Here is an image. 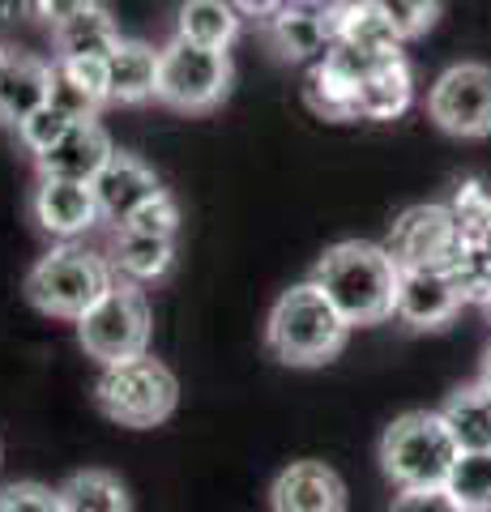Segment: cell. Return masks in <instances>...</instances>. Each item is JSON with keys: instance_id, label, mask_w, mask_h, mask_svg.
Returning a JSON list of instances; mask_svg holds the SVG:
<instances>
[{"instance_id": "1", "label": "cell", "mask_w": 491, "mask_h": 512, "mask_svg": "<svg viewBox=\"0 0 491 512\" xmlns=\"http://www.w3.org/2000/svg\"><path fill=\"white\" fill-rule=\"evenodd\" d=\"M398 274L402 269L389 256V248L368 244V239H342V244L325 248V256L312 269V282L346 316V325L363 329L393 316Z\"/></svg>"}, {"instance_id": "2", "label": "cell", "mask_w": 491, "mask_h": 512, "mask_svg": "<svg viewBox=\"0 0 491 512\" xmlns=\"http://www.w3.org/2000/svg\"><path fill=\"white\" fill-rule=\"evenodd\" d=\"M346 342H351V325L316 282L282 291L265 316V346L287 367H325L342 355Z\"/></svg>"}, {"instance_id": "3", "label": "cell", "mask_w": 491, "mask_h": 512, "mask_svg": "<svg viewBox=\"0 0 491 512\" xmlns=\"http://www.w3.org/2000/svg\"><path fill=\"white\" fill-rule=\"evenodd\" d=\"M376 457L389 483L398 491H410V487H445L462 448H457L449 423L440 419V410H406L385 427Z\"/></svg>"}, {"instance_id": "4", "label": "cell", "mask_w": 491, "mask_h": 512, "mask_svg": "<svg viewBox=\"0 0 491 512\" xmlns=\"http://www.w3.org/2000/svg\"><path fill=\"white\" fill-rule=\"evenodd\" d=\"M116 282V269L107 256L90 252L82 244H56L47 248L26 274V299L43 316L77 320L86 316Z\"/></svg>"}, {"instance_id": "5", "label": "cell", "mask_w": 491, "mask_h": 512, "mask_svg": "<svg viewBox=\"0 0 491 512\" xmlns=\"http://www.w3.org/2000/svg\"><path fill=\"white\" fill-rule=\"evenodd\" d=\"M94 402L120 427L146 431L167 423L180 406V380L176 372L154 359V355H137L124 363H107L99 367V380H94Z\"/></svg>"}, {"instance_id": "6", "label": "cell", "mask_w": 491, "mask_h": 512, "mask_svg": "<svg viewBox=\"0 0 491 512\" xmlns=\"http://www.w3.org/2000/svg\"><path fill=\"white\" fill-rule=\"evenodd\" d=\"M73 325H77V342H82V350L99 367L150 355L154 312H150L146 291L129 278H116L112 291L94 303L86 316H77Z\"/></svg>"}, {"instance_id": "7", "label": "cell", "mask_w": 491, "mask_h": 512, "mask_svg": "<svg viewBox=\"0 0 491 512\" xmlns=\"http://www.w3.org/2000/svg\"><path fill=\"white\" fill-rule=\"evenodd\" d=\"M231 82H235V69H231L227 52L188 43L176 35L163 47V60H158V94L154 99L171 111L201 116V111H214L227 99Z\"/></svg>"}, {"instance_id": "8", "label": "cell", "mask_w": 491, "mask_h": 512, "mask_svg": "<svg viewBox=\"0 0 491 512\" xmlns=\"http://www.w3.org/2000/svg\"><path fill=\"white\" fill-rule=\"evenodd\" d=\"M427 116L449 137H491V64L462 60L440 73L432 82V94H427Z\"/></svg>"}, {"instance_id": "9", "label": "cell", "mask_w": 491, "mask_h": 512, "mask_svg": "<svg viewBox=\"0 0 491 512\" xmlns=\"http://www.w3.org/2000/svg\"><path fill=\"white\" fill-rule=\"evenodd\" d=\"M389 256L398 269H445L462 248V231L449 205H410L389 231Z\"/></svg>"}, {"instance_id": "10", "label": "cell", "mask_w": 491, "mask_h": 512, "mask_svg": "<svg viewBox=\"0 0 491 512\" xmlns=\"http://www.w3.org/2000/svg\"><path fill=\"white\" fill-rule=\"evenodd\" d=\"M30 214H35L39 231L60 239V244H77V235H86L90 227L103 222L90 184L52 180V175H39L35 192H30Z\"/></svg>"}, {"instance_id": "11", "label": "cell", "mask_w": 491, "mask_h": 512, "mask_svg": "<svg viewBox=\"0 0 491 512\" xmlns=\"http://www.w3.org/2000/svg\"><path fill=\"white\" fill-rule=\"evenodd\" d=\"M274 512H346V483L325 461H291L269 487Z\"/></svg>"}, {"instance_id": "12", "label": "cell", "mask_w": 491, "mask_h": 512, "mask_svg": "<svg viewBox=\"0 0 491 512\" xmlns=\"http://www.w3.org/2000/svg\"><path fill=\"white\" fill-rule=\"evenodd\" d=\"M466 303L457 295L445 269H402L398 274V299L393 316L410 329H445Z\"/></svg>"}, {"instance_id": "13", "label": "cell", "mask_w": 491, "mask_h": 512, "mask_svg": "<svg viewBox=\"0 0 491 512\" xmlns=\"http://www.w3.org/2000/svg\"><path fill=\"white\" fill-rule=\"evenodd\" d=\"M112 137L99 120H73L69 133L56 141L47 154H39V175H52V180H77V184H94L107 163H112Z\"/></svg>"}, {"instance_id": "14", "label": "cell", "mask_w": 491, "mask_h": 512, "mask_svg": "<svg viewBox=\"0 0 491 512\" xmlns=\"http://www.w3.org/2000/svg\"><path fill=\"white\" fill-rule=\"evenodd\" d=\"M90 188H94V201H99V214L107 222H116V227H120L124 218H133L150 197L163 192L154 167H146L133 154H112V163L94 175Z\"/></svg>"}, {"instance_id": "15", "label": "cell", "mask_w": 491, "mask_h": 512, "mask_svg": "<svg viewBox=\"0 0 491 512\" xmlns=\"http://www.w3.org/2000/svg\"><path fill=\"white\" fill-rule=\"evenodd\" d=\"M329 47H351L363 56H402V39L393 35L389 18L376 9V0H334L325 9Z\"/></svg>"}, {"instance_id": "16", "label": "cell", "mask_w": 491, "mask_h": 512, "mask_svg": "<svg viewBox=\"0 0 491 512\" xmlns=\"http://www.w3.org/2000/svg\"><path fill=\"white\" fill-rule=\"evenodd\" d=\"M47 99H52V60H39V56L0 60V124L18 128Z\"/></svg>"}, {"instance_id": "17", "label": "cell", "mask_w": 491, "mask_h": 512, "mask_svg": "<svg viewBox=\"0 0 491 512\" xmlns=\"http://www.w3.org/2000/svg\"><path fill=\"white\" fill-rule=\"evenodd\" d=\"M158 60H163V47H150L141 39H120L116 52L107 56L112 103H120V107L150 103L158 94Z\"/></svg>"}, {"instance_id": "18", "label": "cell", "mask_w": 491, "mask_h": 512, "mask_svg": "<svg viewBox=\"0 0 491 512\" xmlns=\"http://www.w3.org/2000/svg\"><path fill=\"white\" fill-rule=\"evenodd\" d=\"M410 103H415V73H410L406 56L376 60L368 77L359 82V120H398L406 116Z\"/></svg>"}, {"instance_id": "19", "label": "cell", "mask_w": 491, "mask_h": 512, "mask_svg": "<svg viewBox=\"0 0 491 512\" xmlns=\"http://www.w3.org/2000/svg\"><path fill=\"white\" fill-rule=\"evenodd\" d=\"M265 39L269 47L291 60V64H304V60H321L329 52V22H325V9H304V5H287L278 9L274 18L265 22Z\"/></svg>"}, {"instance_id": "20", "label": "cell", "mask_w": 491, "mask_h": 512, "mask_svg": "<svg viewBox=\"0 0 491 512\" xmlns=\"http://www.w3.org/2000/svg\"><path fill=\"white\" fill-rule=\"evenodd\" d=\"M107 261H112V269H116L120 278H129L137 286L163 282L171 274V265H176V239L141 235V231H129V227H116Z\"/></svg>"}, {"instance_id": "21", "label": "cell", "mask_w": 491, "mask_h": 512, "mask_svg": "<svg viewBox=\"0 0 491 512\" xmlns=\"http://www.w3.org/2000/svg\"><path fill=\"white\" fill-rule=\"evenodd\" d=\"M120 39H124L120 26H116V18L103 5L77 13V18H69L65 26L52 30L56 60H107L116 52Z\"/></svg>"}, {"instance_id": "22", "label": "cell", "mask_w": 491, "mask_h": 512, "mask_svg": "<svg viewBox=\"0 0 491 512\" xmlns=\"http://www.w3.org/2000/svg\"><path fill=\"white\" fill-rule=\"evenodd\" d=\"M440 419L449 423L462 453H491V389L483 380L449 393V402L440 406Z\"/></svg>"}, {"instance_id": "23", "label": "cell", "mask_w": 491, "mask_h": 512, "mask_svg": "<svg viewBox=\"0 0 491 512\" xmlns=\"http://www.w3.org/2000/svg\"><path fill=\"white\" fill-rule=\"evenodd\" d=\"M244 18L231 0H184L180 13H176V35L188 43H201V47H227L240 39Z\"/></svg>"}, {"instance_id": "24", "label": "cell", "mask_w": 491, "mask_h": 512, "mask_svg": "<svg viewBox=\"0 0 491 512\" xmlns=\"http://www.w3.org/2000/svg\"><path fill=\"white\" fill-rule=\"evenodd\" d=\"M304 99L321 120H359V77L338 69L329 56H321L308 69L304 82Z\"/></svg>"}, {"instance_id": "25", "label": "cell", "mask_w": 491, "mask_h": 512, "mask_svg": "<svg viewBox=\"0 0 491 512\" xmlns=\"http://www.w3.org/2000/svg\"><path fill=\"white\" fill-rule=\"evenodd\" d=\"M60 495V512H129V491L107 470H77Z\"/></svg>"}, {"instance_id": "26", "label": "cell", "mask_w": 491, "mask_h": 512, "mask_svg": "<svg viewBox=\"0 0 491 512\" xmlns=\"http://www.w3.org/2000/svg\"><path fill=\"white\" fill-rule=\"evenodd\" d=\"M445 491L462 512H491V453H462Z\"/></svg>"}, {"instance_id": "27", "label": "cell", "mask_w": 491, "mask_h": 512, "mask_svg": "<svg viewBox=\"0 0 491 512\" xmlns=\"http://www.w3.org/2000/svg\"><path fill=\"white\" fill-rule=\"evenodd\" d=\"M445 274L457 286L462 303H479V308L487 303V295H491V265H487V256L479 252L474 239H462V248L453 252V261L445 265Z\"/></svg>"}, {"instance_id": "28", "label": "cell", "mask_w": 491, "mask_h": 512, "mask_svg": "<svg viewBox=\"0 0 491 512\" xmlns=\"http://www.w3.org/2000/svg\"><path fill=\"white\" fill-rule=\"evenodd\" d=\"M376 9L389 18L393 35H398L402 43H410V39H423L427 30L440 22L445 0H376Z\"/></svg>"}, {"instance_id": "29", "label": "cell", "mask_w": 491, "mask_h": 512, "mask_svg": "<svg viewBox=\"0 0 491 512\" xmlns=\"http://www.w3.org/2000/svg\"><path fill=\"white\" fill-rule=\"evenodd\" d=\"M449 214L457 222V231H462V239H479L491 227V192L479 180H462L453 188Z\"/></svg>"}, {"instance_id": "30", "label": "cell", "mask_w": 491, "mask_h": 512, "mask_svg": "<svg viewBox=\"0 0 491 512\" xmlns=\"http://www.w3.org/2000/svg\"><path fill=\"white\" fill-rule=\"evenodd\" d=\"M69 124H73V120H69V116H65V111H60L56 103H43L39 111H30V116H26L18 128H13V133H18L22 146L39 158V154H47V150H52L60 137L69 133Z\"/></svg>"}, {"instance_id": "31", "label": "cell", "mask_w": 491, "mask_h": 512, "mask_svg": "<svg viewBox=\"0 0 491 512\" xmlns=\"http://www.w3.org/2000/svg\"><path fill=\"white\" fill-rule=\"evenodd\" d=\"M120 227L141 231V235L176 239V231H180V205H176V197H171V192H158V197H150L133 218H124Z\"/></svg>"}, {"instance_id": "32", "label": "cell", "mask_w": 491, "mask_h": 512, "mask_svg": "<svg viewBox=\"0 0 491 512\" xmlns=\"http://www.w3.org/2000/svg\"><path fill=\"white\" fill-rule=\"evenodd\" d=\"M0 512H60V495L43 483H9L0 487Z\"/></svg>"}, {"instance_id": "33", "label": "cell", "mask_w": 491, "mask_h": 512, "mask_svg": "<svg viewBox=\"0 0 491 512\" xmlns=\"http://www.w3.org/2000/svg\"><path fill=\"white\" fill-rule=\"evenodd\" d=\"M52 64L65 77H73V82L82 86L99 107L112 103V86H107V60H52Z\"/></svg>"}, {"instance_id": "34", "label": "cell", "mask_w": 491, "mask_h": 512, "mask_svg": "<svg viewBox=\"0 0 491 512\" xmlns=\"http://www.w3.org/2000/svg\"><path fill=\"white\" fill-rule=\"evenodd\" d=\"M389 512H462L445 487H410L393 495Z\"/></svg>"}, {"instance_id": "35", "label": "cell", "mask_w": 491, "mask_h": 512, "mask_svg": "<svg viewBox=\"0 0 491 512\" xmlns=\"http://www.w3.org/2000/svg\"><path fill=\"white\" fill-rule=\"evenodd\" d=\"M99 0H35V18H43L47 26H65L69 18H77V13H86L94 9Z\"/></svg>"}, {"instance_id": "36", "label": "cell", "mask_w": 491, "mask_h": 512, "mask_svg": "<svg viewBox=\"0 0 491 512\" xmlns=\"http://www.w3.org/2000/svg\"><path fill=\"white\" fill-rule=\"evenodd\" d=\"M235 9H240V18H252V22H269L278 9H287V0H231Z\"/></svg>"}, {"instance_id": "37", "label": "cell", "mask_w": 491, "mask_h": 512, "mask_svg": "<svg viewBox=\"0 0 491 512\" xmlns=\"http://www.w3.org/2000/svg\"><path fill=\"white\" fill-rule=\"evenodd\" d=\"M26 13H35V0H0V26L5 22H18Z\"/></svg>"}, {"instance_id": "38", "label": "cell", "mask_w": 491, "mask_h": 512, "mask_svg": "<svg viewBox=\"0 0 491 512\" xmlns=\"http://www.w3.org/2000/svg\"><path fill=\"white\" fill-rule=\"evenodd\" d=\"M474 244H479V252L487 256V265H491V227H487V231H483L479 239H474Z\"/></svg>"}, {"instance_id": "39", "label": "cell", "mask_w": 491, "mask_h": 512, "mask_svg": "<svg viewBox=\"0 0 491 512\" xmlns=\"http://www.w3.org/2000/svg\"><path fill=\"white\" fill-rule=\"evenodd\" d=\"M287 5H304V9H329L334 0H287Z\"/></svg>"}, {"instance_id": "40", "label": "cell", "mask_w": 491, "mask_h": 512, "mask_svg": "<svg viewBox=\"0 0 491 512\" xmlns=\"http://www.w3.org/2000/svg\"><path fill=\"white\" fill-rule=\"evenodd\" d=\"M483 384H487V389H491V346H487V355H483V376H479Z\"/></svg>"}, {"instance_id": "41", "label": "cell", "mask_w": 491, "mask_h": 512, "mask_svg": "<svg viewBox=\"0 0 491 512\" xmlns=\"http://www.w3.org/2000/svg\"><path fill=\"white\" fill-rule=\"evenodd\" d=\"M483 312H487V320H491V295H487V303H483Z\"/></svg>"}, {"instance_id": "42", "label": "cell", "mask_w": 491, "mask_h": 512, "mask_svg": "<svg viewBox=\"0 0 491 512\" xmlns=\"http://www.w3.org/2000/svg\"><path fill=\"white\" fill-rule=\"evenodd\" d=\"M5 56H9V52H5V47H0V60H5Z\"/></svg>"}, {"instance_id": "43", "label": "cell", "mask_w": 491, "mask_h": 512, "mask_svg": "<svg viewBox=\"0 0 491 512\" xmlns=\"http://www.w3.org/2000/svg\"><path fill=\"white\" fill-rule=\"evenodd\" d=\"M0 453H5V448H0Z\"/></svg>"}]
</instances>
